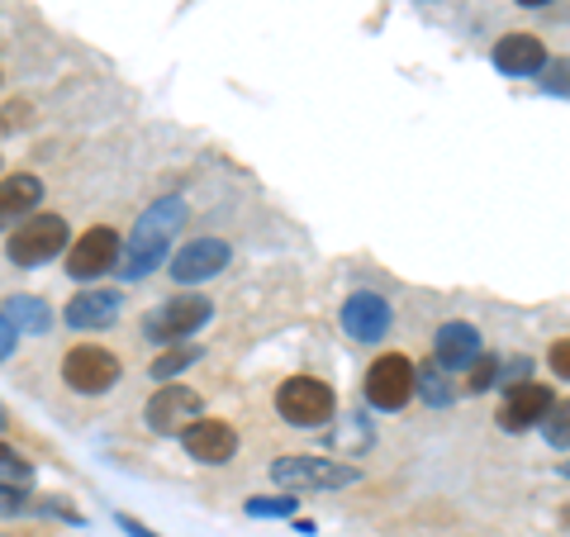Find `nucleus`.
Instances as JSON below:
<instances>
[{"label":"nucleus","instance_id":"obj_1","mask_svg":"<svg viewBox=\"0 0 570 537\" xmlns=\"http://www.w3.org/2000/svg\"><path fill=\"white\" fill-rule=\"evenodd\" d=\"M181 224H186V201H181V195H163L157 205L142 209L138 224H134V234H129V243H124L119 276H124V281L153 276L157 266L167 262L171 238H176V228H181Z\"/></svg>","mask_w":570,"mask_h":537},{"label":"nucleus","instance_id":"obj_2","mask_svg":"<svg viewBox=\"0 0 570 537\" xmlns=\"http://www.w3.org/2000/svg\"><path fill=\"white\" fill-rule=\"evenodd\" d=\"M337 409L333 385H324L318 375H291L276 385V414L295 428H324Z\"/></svg>","mask_w":570,"mask_h":537},{"label":"nucleus","instance_id":"obj_3","mask_svg":"<svg viewBox=\"0 0 570 537\" xmlns=\"http://www.w3.org/2000/svg\"><path fill=\"white\" fill-rule=\"evenodd\" d=\"M362 390H366V404H371V409H381V414H400V409L419 396V371H414V362H409V357L385 352V357H376V362H371Z\"/></svg>","mask_w":570,"mask_h":537},{"label":"nucleus","instance_id":"obj_4","mask_svg":"<svg viewBox=\"0 0 570 537\" xmlns=\"http://www.w3.org/2000/svg\"><path fill=\"white\" fill-rule=\"evenodd\" d=\"M272 480L285 490H347L362 480V471L328 457H281L272 461Z\"/></svg>","mask_w":570,"mask_h":537},{"label":"nucleus","instance_id":"obj_5","mask_svg":"<svg viewBox=\"0 0 570 537\" xmlns=\"http://www.w3.org/2000/svg\"><path fill=\"white\" fill-rule=\"evenodd\" d=\"M67 247V224L62 214H33L6 238V257L14 266H43Z\"/></svg>","mask_w":570,"mask_h":537},{"label":"nucleus","instance_id":"obj_6","mask_svg":"<svg viewBox=\"0 0 570 537\" xmlns=\"http://www.w3.org/2000/svg\"><path fill=\"white\" fill-rule=\"evenodd\" d=\"M62 381L77 396H105L119 385V357L110 348H71L62 357Z\"/></svg>","mask_w":570,"mask_h":537},{"label":"nucleus","instance_id":"obj_7","mask_svg":"<svg viewBox=\"0 0 570 537\" xmlns=\"http://www.w3.org/2000/svg\"><path fill=\"white\" fill-rule=\"evenodd\" d=\"M124 257V243L110 224H96V228H86V234L71 243V253H67V276H77V281H96L105 272H115Z\"/></svg>","mask_w":570,"mask_h":537},{"label":"nucleus","instance_id":"obj_8","mask_svg":"<svg viewBox=\"0 0 570 537\" xmlns=\"http://www.w3.org/2000/svg\"><path fill=\"white\" fill-rule=\"evenodd\" d=\"M142 419H148V428L153 433H163V438H171V433H186L190 423H200L205 419V400L195 396L190 385H163L157 396L148 400V409H142Z\"/></svg>","mask_w":570,"mask_h":537},{"label":"nucleus","instance_id":"obj_9","mask_svg":"<svg viewBox=\"0 0 570 537\" xmlns=\"http://www.w3.org/2000/svg\"><path fill=\"white\" fill-rule=\"evenodd\" d=\"M181 442H186V457L200 461V467H228V461L238 457V433H234V423H224V419L190 423Z\"/></svg>","mask_w":570,"mask_h":537},{"label":"nucleus","instance_id":"obj_10","mask_svg":"<svg viewBox=\"0 0 570 537\" xmlns=\"http://www.w3.org/2000/svg\"><path fill=\"white\" fill-rule=\"evenodd\" d=\"M547 414H551V385L538 381L504 385V404H499V428L504 433H523L532 423H547Z\"/></svg>","mask_w":570,"mask_h":537},{"label":"nucleus","instance_id":"obj_11","mask_svg":"<svg viewBox=\"0 0 570 537\" xmlns=\"http://www.w3.org/2000/svg\"><path fill=\"white\" fill-rule=\"evenodd\" d=\"M390 319H395V310H390V300L376 291H356L343 304V329L352 343H381L390 333Z\"/></svg>","mask_w":570,"mask_h":537},{"label":"nucleus","instance_id":"obj_12","mask_svg":"<svg viewBox=\"0 0 570 537\" xmlns=\"http://www.w3.org/2000/svg\"><path fill=\"white\" fill-rule=\"evenodd\" d=\"M209 314H214V304L205 295H176L148 319V338H157V343H167V338H190L195 329L209 324Z\"/></svg>","mask_w":570,"mask_h":537},{"label":"nucleus","instance_id":"obj_13","mask_svg":"<svg viewBox=\"0 0 570 537\" xmlns=\"http://www.w3.org/2000/svg\"><path fill=\"white\" fill-rule=\"evenodd\" d=\"M228 257H234V247H228L224 238H195L171 257V281H181V285L209 281V276L224 272Z\"/></svg>","mask_w":570,"mask_h":537},{"label":"nucleus","instance_id":"obj_14","mask_svg":"<svg viewBox=\"0 0 570 537\" xmlns=\"http://www.w3.org/2000/svg\"><path fill=\"white\" fill-rule=\"evenodd\" d=\"M119 314H124V295H119V291H105V285L71 295V300H67V310H62L67 324H71V329H81V333L110 329V324H119Z\"/></svg>","mask_w":570,"mask_h":537},{"label":"nucleus","instance_id":"obj_15","mask_svg":"<svg viewBox=\"0 0 570 537\" xmlns=\"http://www.w3.org/2000/svg\"><path fill=\"white\" fill-rule=\"evenodd\" d=\"M43 201V182L29 172H14L0 182V234H14L24 219H33V209Z\"/></svg>","mask_w":570,"mask_h":537},{"label":"nucleus","instance_id":"obj_16","mask_svg":"<svg viewBox=\"0 0 570 537\" xmlns=\"http://www.w3.org/2000/svg\"><path fill=\"white\" fill-rule=\"evenodd\" d=\"M485 357V343H480L475 324H442L433 338V362L442 371H466Z\"/></svg>","mask_w":570,"mask_h":537},{"label":"nucleus","instance_id":"obj_17","mask_svg":"<svg viewBox=\"0 0 570 537\" xmlns=\"http://www.w3.org/2000/svg\"><path fill=\"white\" fill-rule=\"evenodd\" d=\"M494 67L504 71V77H542L547 48L538 33H504V39L494 43Z\"/></svg>","mask_w":570,"mask_h":537},{"label":"nucleus","instance_id":"obj_18","mask_svg":"<svg viewBox=\"0 0 570 537\" xmlns=\"http://www.w3.org/2000/svg\"><path fill=\"white\" fill-rule=\"evenodd\" d=\"M6 319L14 324V333H48L52 329V310L39 295H10L6 300Z\"/></svg>","mask_w":570,"mask_h":537},{"label":"nucleus","instance_id":"obj_19","mask_svg":"<svg viewBox=\"0 0 570 537\" xmlns=\"http://www.w3.org/2000/svg\"><path fill=\"white\" fill-rule=\"evenodd\" d=\"M190 362H200V348H176V352H163L153 362V381H176Z\"/></svg>","mask_w":570,"mask_h":537},{"label":"nucleus","instance_id":"obj_20","mask_svg":"<svg viewBox=\"0 0 570 537\" xmlns=\"http://www.w3.org/2000/svg\"><path fill=\"white\" fill-rule=\"evenodd\" d=\"M299 499L291 495H262V499H247V518H295Z\"/></svg>","mask_w":570,"mask_h":537},{"label":"nucleus","instance_id":"obj_21","mask_svg":"<svg viewBox=\"0 0 570 537\" xmlns=\"http://www.w3.org/2000/svg\"><path fill=\"white\" fill-rule=\"evenodd\" d=\"M0 476H6L10 486H29V480H33V467H29L20 452H14V447L0 442Z\"/></svg>","mask_w":570,"mask_h":537},{"label":"nucleus","instance_id":"obj_22","mask_svg":"<svg viewBox=\"0 0 570 537\" xmlns=\"http://www.w3.org/2000/svg\"><path fill=\"white\" fill-rule=\"evenodd\" d=\"M542 433H547L551 447H570V400H566V404H551Z\"/></svg>","mask_w":570,"mask_h":537},{"label":"nucleus","instance_id":"obj_23","mask_svg":"<svg viewBox=\"0 0 570 537\" xmlns=\"http://www.w3.org/2000/svg\"><path fill=\"white\" fill-rule=\"evenodd\" d=\"M542 91L547 96H570V58H557L542 67Z\"/></svg>","mask_w":570,"mask_h":537},{"label":"nucleus","instance_id":"obj_24","mask_svg":"<svg viewBox=\"0 0 570 537\" xmlns=\"http://www.w3.org/2000/svg\"><path fill=\"white\" fill-rule=\"evenodd\" d=\"M419 396H423L428 404H452V400H456V390L442 381L438 371H423V375H419Z\"/></svg>","mask_w":570,"mask_h":537},{"label":"nucleus","instance_id":"obj_25","mask_svg":"<svg viewBox=\"0 0 570 537\" xmlns=\"http://www.w3.org/2000/svg\"><path fill=\"white\" fill-rule=\"evenodd\" d=\"M0 514H33V505H29V490L24 486H10V480H6V486H0Z\"/></svg>","mask_w":570,"mask_h":537},{"label":"nucleus","instance_id":"obj_26","mask_svg":"<svg viewBox=\"0 0 570 537\" xmlns=\"http://www.w3.org/2000/svg\"><path fill=\"white\" fill-rule=\"evenodd\" d=\"M547 367H551V375H561V381H570V338H557V343H551Z\"/></svg>","mask_w":570,"mask_h":537},{"label":"nucleus","instance_id":"obj_27","mask_svg":"<svg viewBox=\"0 0 570 537\" xmlns=\"http://www.w3.org/2000/svg\"><path fill=\"white\" fill-rule=\"evenodd\" d=\"M494 375H499V362H494V357H480V362L471 367V390H475V396H480V390H490L494 385Z\"/></svg>","mask_w":570,"mask_h":537},{"label":"nucleus","instance_id":"obj_28","mask_svg":"<svg viewBox=\"0 0 570 537\" xmlns=\"http://www.w3.org/2000/svg\"><path fill=\"white\" fill-rule=\"evenodd\" d=\"M33 514H48V518H67V524H81V514L67 505V499H43V505H33Z\"/></svg>","mask_w":570,"mask_h":537},{"label":"nucleus","instance_id":"obj_29","mask_svg":"<svg viewBox=\"0 0 570 537\" xmlns=\"http://www.w3.org/2000/svg\"><path fill=\"white\" fill-rule=\"evenodd\" d=\"M14 338H20V333H14V324H10L6 314H0V362H6V357L14 352Z\"/></svg>","mask_w":570,"mask_h":537},{"label":"nucleus","instance_id":"obj_30","mask_svg":"<svg viewBox=\"0 0 570 537\" xmlns=\"http://www.w3.org/2000/svg\"><path fill=\"white\" fill-rule=\"evenodd\" d=\"M119 528H124V533H129V537H157L153 528H142V524H138V518H129V514H119Z\"/></svg>","mask_w":570,"mask_h":537},{"label":"nucleus","instance_id":"obj_31","mask_svg":"<svg viewBox=\"0 0 570 537\" xmlns=\"http://www.w3.org/2000/svg\"><path fill=\"white\" fill-rule=\"evenodd\" d=\"M6 428H10V409L0 404V433H6Z\"/></svg>","mask_w":570,"mask_h":537},{"label":"nucleus","instance_id":"obj_32","mask_svg":"<svg viewBox=\"0 0 570 537\" xmlns=\"http://www.w3.org/2000/svg\"><path fill=\"white\" fill-rule=\"evenodd\" d=\"M523 10H538V6H551V0H519Z\"/></svg>","mask_w":570,"mask_h":537},{"label":"nucleus","instance_id":"obj_33","mask_svg":"<svg viewBox=\"0 0 570 537\" xmlns=\"http://www.w3.org/2000/svg\"><path fill=\"white\" fill-rule=\"evenodd\" d=\"M561 476H570V467H561Z\"/></svg>","mask_w":570,"mask_h":537}]
</instances>
